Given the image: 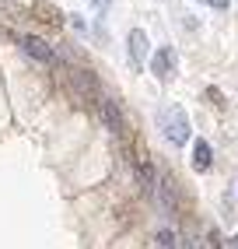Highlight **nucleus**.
I'll use <instances>...</instances> for the list:
<instances>
[{"label":"nucleus","instance_id":"5","mask_svg":"<svg viewBox=\"0 0 238 249\" xmlns=\"http://www.w3.org/2000/svg\"><path fill=\"white\" fill-rule=\"evenodd\" d=\"M189 161H193V169H196V172H207L210 165H214V151H210V144L203 141V137L193 144V158H189Z\"/></svg>","mask_w":238,"mask_h":249},{"label":"nucleus","instance_id":"7","mask_svg":"<svg viewBox=\"0 0 238 249\" xmlns=\"http://www.w3.org/2000/svg\"><path fill=\"white\" fill-rule=\"evenodd\" d=\"M137 179H140V186H144L147 193H154V186H158V176H154V165H151L147 158H144V161H137Z\"/></svg>","mask_w":238,"mask_h":249},{"label":"nucleus","instance_id":"10","mask_svg":"<svg viewBox=\"0 0 238 249\" xmlns=\"http://www.w3.org/2000/svg\"><path fill=\"white\" fill-rule=\"evenodd\" d=\"M88 4L98 7V11H109V7H112V0H88Z\"/></svg>","mask_w":238,"mask_h":249},{"label":"nucleus","instance_id":"2","mask_svg":"<svg viewBox=\"0 0 238 249\" xmlns=\"http://www.w3.org/2000/svg\"><path fill=\"white\" fill-rule=\"evenodd\" d=\"M126 49H130V63L137 71H144V63L151 60V39H147V32L144 28H133L126 36Z\"/></svg>","mask_w":238,"mask_h":249},{"label":"nucleus","instance_id":"11","mask_svg":"<svg viewBox=\"0 0 238 249\" xmlns=\"http://www.w3.org/2000/svg\"><path fill=\"white\" fill-rule=\"evenodd\" d=\"M200 4H210V7H217V11H221V7H228V0H200Z\"/></svg>","mask_w":238,"mask_h":249},{"label":"nucleus","instance_id":"4","mask_svg":"<svg viewBox=\"0 0 238 249\" xmlns=\"http://www.w3.org/2000/svg\"><path fill=\"white\" fill-rule=\"evenodd\" d=\"M21 49H25V56H32L35 63H53V60H56L53 46H49L46 39H39V36H25V39H21Z\"/></svg>","mask_w":238,"mask_h":249},{"label":"nucleus","instance_id":"8","mask_svg":"<svg viewBox=\"0 0 238 249\" xmlns=\"http://www.w3.org/2000/svg\"><path fill=\"white\" fill-rule=\"evenodd\" d=\"M161 193V211H175V190H172V179H158V186Z\"/></svg>","mask_w":238,"mask_h":249},{"label":"nucleus","instance_id":"9","mask_svg":"<svg viewBox=\"0 0 238 249\" xmlns=\"http://www.w3.org/2000/svg\"><path fill=\"white\" fill-rule=\"evenodd\" d=\"M158 249H175V235H172L168 228L158 231Z\"/></svg>","mask_w":238,"mask_h":249},{"label":"nucleus","instance_id":"6","mask_svg":"<svg viewBox=\"0 0 238 249\" xmlns=\"http://www.w3.org/2000/svg\"><path fill=\"white\" fill-rule=\"evenodd\" d=\"M102 120H105V126L112 134H123V112H119V106L112 98H102Z\"/></svg>","mask_w":238,"mask_h":249},{"label":"nucleus","instance_id":"3","mask_svg":"<svg viewBox=\"0 0 238 249\" xmlns=\"http://www.w3.org/2000/svg\"><path fill=\"white\" fill-rule=\"evenodd\" d=\"M175 67H179V53L172 46H161L154 56H151V71H154L158 81H172L175 77Z\"/></svg>","mask_w":238,"mask_h":249},{"label":"nucleus","instance_id":"1","mask_svg":"<svg viewBox=\"0 0 238 249\" xmlns=\"http://www.w3.org/2000/svg\"><path fill=\"white\" fill-rule=\"evenodd\" d=\"M158 126H161V137L172 147H182L186 141H189V116H186V109L179 102L158 109Z\"/></svg>","mask_w":238,"mask_h":249}]
</instances>
